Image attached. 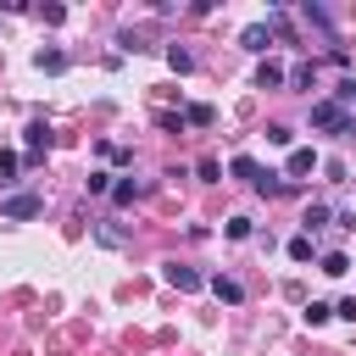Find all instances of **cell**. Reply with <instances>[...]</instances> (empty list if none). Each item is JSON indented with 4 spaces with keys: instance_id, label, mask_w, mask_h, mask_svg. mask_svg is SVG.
<instances>
[{
    "instance_id": "6da1fadb",
    "label": "cell",
    "mask_w": 356,
    "mask_h": 356,
    "mask_svg": "<svg viewBox=\"0 0 356 356\" xmlns=\"http://www.w3.org/2000/svg\"><path fill=\"white\" fill-rule=\"evenodd\" d=\"M312 128H323V134H345V139H350V134H356V117H350L345 106H334V100H317V106H312Z\"/></svg>"
},
{
    "instance_id": "7a4b0ae2",
    "label": "cell",
    "mask_w": 356,
    "mask_h": 356,
    "mask_svg": "<svg viewBox=\"0 0 356 356\" xmlns=\"http://www.w3.org/2000/svg\"><path fill=\"white\" fill-rule=\"evenodd\" d=\"M39 211H44V195H33V189H17V195L0 200V217H6V222H28V217H39Z\"/></svg>"
},
{
    "instance_id": "3957f363",
    "label": "cell",
    "mask_w": 356,
    "mask_h": 356,
    "mask_svg": "<svg viewBox=\"0 0 356 356\" xmlns=\"http://www.w3.org/2000/svg\"><path fill=\"white\" fill-rule=\"evenodd\" d=\"M161 278H167V284H172L178 295H195V289L206 284V278H200L195 267H178V261H167V267H161Z\"/></svg>"
},
{
    "instance_id": "277c9868",
    "label": "cell",
    "mask_w": 356,
    "mask_h": 356,
    "mask_svg": "<svg viewBox=\"0 0 356 356\" xmlns=\"http://www.w3.org/2000/svg\"><path fill=\"white\" fill-rule=\"evenodd\" d=\"M250 189H256V195H295L300 184H289L284 172H256V184H250Z\"/></svg>"
},
{
    "instance_id": "5b68a950",
    "label": "cell",
    "mask_w": 356,
    "mask_h": 356,
    "mask_svg": "<svg viewBox=\"0 0 356 356\" xmlns=\"http://www.w3.org/2000/svg\"><path fill=\"white\" fill-rule=\"evenodd\" d=\"M239 44H245V50H256V56H261V50H267V44H273V28H267V22H250V28H245V33H239Z\"/></svg>"
},
{
    "instance_id": "8992f818",
    "label": "cell",
    "mask_w": 356,
    "mask_h": 356,
    "mask_svg": "<svg viewBox=\"0 0 356 356\" xmlns=\"http://www.w3.org/2000/svg\"><path fill=\"white\" fill-rule=\"evenodd\" d=\"M22 134H28V161H39V156L50 150V128H44V122H28Z\"/></svg>"
},
{
    "instance_id": "52a82bcc",
    "label": "cell",
    "mask_w": 356,
    "mask_h": 356,
    "mask_svg": "<svg viewBox=\"0 0 356 356\" xmlns=\"http://www.w3.org/2000/svg\"><path fill=\"white\" fill-rule=\"evenodd\" d=\"M328 222H334V211H328L323 200H317V206H306V217H300V228H306V239H312L317 228H328Z\"/></svg>"
},
{
    "instance_id": "ba28073f",
    "label": "cell",
    "mask_w": 356,
    "mask_h": 356,
    "mask_svg": "<svg viewBox=\"0 0 356 356\" xmlns=\"http://www.w3.org/2000/svg\"><path fill=\"white\" fill-rule=\"evenodd\" d=\"M211 295H217V300H228V306H239V300H245V289H239V278H222V273L211 278Z\"/></svg>"
},
{
    "instance_id": "9c48e42d",
    "label": "cell",
    "mask_w": 356,
    "mask_h": 356,
    "mask_svg": "<svg viewBox=\"0 0 356 356\" xmlns=\"http://www.w3.org/2000/svg\"><path fill=\"white\" fill-rule=\"evenodd\" d=\"M312 167H317V150H289V184H295V178H306Z\"/></svg>"
},
{
    "instance_id": "30bf717a",
    "label": "cell",
    "mask_w": 356,
    "mask_h": 356,
    "mask_svg": "<svg viewBox=\"0 0 356 356\" xmlns=\"http://www.w3.org/2000/svg\"><path fill=\"white\" fill-rule=\"evenodd\" d=\"M278 83H284V67L278 61H261L256 67V89H278Z\"/></svg>"
},
{
    "instance_id": "8fae6325",
    "label": "cell",
    "mask_w": 356,
    "mask_h": 356,
    "mask_svg": "<svg viewBox=\"0 0 356 356\" xmlns=\"http://www.w3.org/2000/svg\"><path fill=\"white\" fill-rule=\"evenodd\" d=\"M323 273H328V278H345V273H350V256H345V250H328V256H323Z\"/></svg>"
},
{
    "instance_id": "7c38bea8",
    "label": "cell",
    "mask_w": 356,
    "mask_h": 356,
    "mask_svg": "<svg viewBox=\"0 0 356 356\" xmlns=\"http://www.w3.org/2000/svg\"><path fill=\"white\" fill-rule=\"evenodd\" d=\"M228 172H234V178H245V184H256V172H261V167H256L250 156H234V161H228Z\"/></svg>"
},
{
    "instance_id": "4fadbf2b",
    "label": "cell",
    "mask_w": 356,
    "mask_h": 356,
    "mask_svg": "<svg viewBox=\"0 0 356 356\" xmlns=\"http://www.w3.org/2000/svg\"><path fill=\"white\" fill-rule=\"evenodd\" d=\"M134 195H139L134 178H117V184H111V200H117V206H134Z\"/></svg>"
},
{
    "instance_id": "5bb4252c",
    "label": "cell",
    "mask_w": 356,
    "mask_h": 356,
    "mask_svg": "<svg viewBox=\"0 0 356 356\" xmlns=\"http://www.w3.org/2000/svg\"><path fill=\"white\" fill-rule=\"evenodd\" d=\"M222 234H228V239H250V234H256V222H250V217H228V222H222Z\"/></svg>"
},
{
    "instance_id": "9a60e30c",
    "label": "cell",
    "mask_w": 356,
    "mask_h": 356,
    "mask_svg": "<svg viewBox=\"0 0 356 356\" xmlns=\"http://www.w3.org/2000/svg\"><path fill=\"white\" fill-rule=\"evenodd\" d=\"M312 250H317V245H312L306 234H295V239H289V261H312Z\"/></svg>"
},
{
    "instance_id": "2e32d148",
    "label": "cell",
    "mask_w": 356,
    "mask_h": 356,
    "mask_svg": "<svg viewBox=\"0 0 356 356\" xmlns=\"http://www.w3.org/2000/svg\"><path fill=\"white\" fill-rule=\"evenodd\" d=\"M17 167H22V156H17V150H0V184H11Z\"/></svg>"
},
{
    "instance_id": "e0dca14e",
    "label": "cell",
    "mask_w": 356,
    "mask_h": 356,
    "mask_svg": "<svg viewBox=\"0 0 356 356\" xmlns=\"http://www.w3.org/2000/svg\"><path fill=\"white\" fill-rule=\"evenodd\" d=\"M167 67H172V72H189V67H195V56H189V50H178V44H172V50H167Z\"/></svg>"
},
{
    "instance_id": "ac0fdd59",
    "label": "cell",
    "mask_w": 356,
    "mask_h": 356,
    "mask_svg": "<svg viewBox=\"0 0 356 356\" xmlns=\"http://www.w3.org/2000/svg\"><path fill=\"white\" fill-rule=\"evenodd\" d=\"M184 122H195V128H211V106H184Z\"/></svg>"
},
{
    "instance_id": "d6986e66",
    "label": "cell",
    "mask_w": 356,
    "mask_h": 356,
    "mask_svg": "<svg viewBox=\"0 0 356 356\" xmlns=\"http://www.w3.org/2000/svg\"><path fill=\"white\" fill-rule=\"evenodd\" d=\"M156 128H167V134H184V111H156Z\"/></svg>"
},
{
    "instance_id": "ffe728a7",
    "label": "cell",
    "mask_w": 356,
    "mask_h": 356,
    "mask_svg": "<svg viewBox=\"0 0 356 356\" xmlns=\"http://www.w3.org/2000/svg\"><path fill=\"white\" fill-rule=\"evenodd\" d=\"M328 317H334V306H323V300H312V306H306V323H312V328H323Z\"/></svg>"
},
{
    "instance_id": "44dd1931",
    "label": "cell",
    "mask_w": 356,
    "mask_h": 356,
    "mask_svg": "<svg viewBox=\"0 0 356 356\" xmlns=\"http://www.w3.org/2000/svg\"><path fill=\"white\" fill-rule=\"evenodd\" d=\"M350 100H356V78H339L334 83V106H350Z\"/></svg>"
},
{
    "instance_id": "7402d4cb",
    "label": "cell",
    "mask_w": 356,
    "mask_h": 356,
    "mask_svg": "<svg viewBox=\"0 0 356 356\" xmlns=\"http://www.w3.org/2000/svg\"><path fill=\"white\" fill-rule=\"evenodd\" d=\"M39 67H44V72H61L67 56H61V50H39Z\"/></svg>"
},
{
    "instance_id": "603a6c76",
    "label": "cell",
    "mask_w": 356,
    "mask_h": 356,
    "mask_svg": "<svg viewBox=\"0 0 356 356\" xmlns=\"http://www.w3.org/2000/svg\"><path fill=\"white\" fill-rule=\"evenodd\" d=\"M195 172H200L206 184H217V172H222V167H217V156H200V161H195Z\"/></svg>"
},
{
    "instance_id": "cb8c5ba5",
    "label": "cell",
    "mask_w": 356,
    "mask_h": 356,
    "mask_svg": "<svg viewBox=\"0 0 356 356\" xmlns=\"http://www.w3.org/2000/svg\"><path fill=\"white\" fill-rule=\"evenodd\" d=\"M89 195H111V172H89Z\"/></svg>"
}]
</instances>
